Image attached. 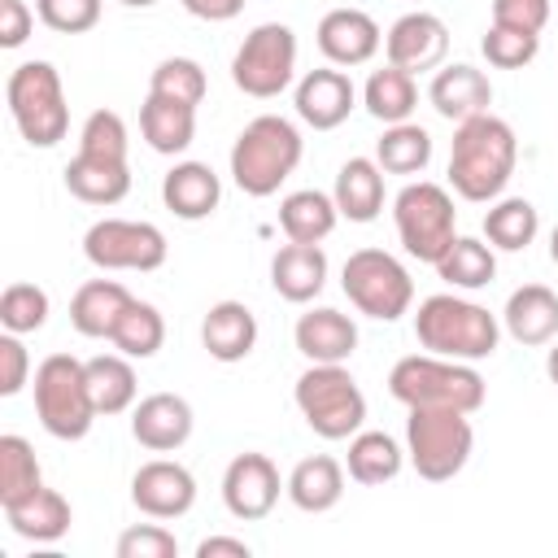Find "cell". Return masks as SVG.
Segmentation results:
<instances>
[{"label":"cell","instance_id":"6da1fadb","mask_svg":"<svg viewBox=\"0 0 558 558\" xmlns=\"http://www.w3.org/2000/svg\"><path fill=\"white\" fill-rule=\"evenodd\" d=\"M519 161V140L510 131L506 118L497 113H480L458 122L453 131V148H449V187L462 201H497L514 174Z\"/></svg>","mask_w":558,"mask_h":558},{"label":"cell","instance_id":"7a4b0ae2","mask_svg":"<svg viewBox=\"0 0 558 558\" xmlns=\"http://www.w3.org/2000/svg\"><path fill=\"white\" fill-rule=\"evenodd\" d=\"M414 336L427 353H440L453 362H480V357L497 353L501 323H497V314H488L484 305H475L466 296L436 292V296L418 301Z\"/></svg>","mask_w":558,"mask_h":558},{"label":"cell","instance_id":"3957f363","mask_svg":"<svg viewBox=\"0 0 558 558\" xmlns=\"http://www.w3.org/2000/svg\"><path fill=\"white\" fill-rule=\"evenodd\" d=\"M305 140L279 113H257L231 144V179L244 196H275L279 183L301 166Z\"/></svg>","mask_w":558,"mask_h":558},{"label":"cell","instance_id":"277c9868","mask_svg":"<svg viewBox=\"0 0 558 558\" xmlns=\"http://www.w3.org/2000/svg\"><path fill=\"white\" fill-rule=\"evenodd\" d=\"M388 392L405 410L445 405V410L475 414L488 397V384L471 362H453V357H440V353H410L388 371Z\"/></svg>","mask_w":558,"mask_h":558},{"label":"cell","instance_id":"5b68a950","mask_svg":"<svg viewBox=\"0 0 558 558\" xmlns=\"http://www.w3.org/2000/svg\"><path fill=\"white\" fill-rule=\"evenodd\" d=\"M4 100L13 113L17 135L31 148H52L65 140L70 131V105H65V87L52 61H22L13 65L9 83H4Z\"/></svg>","mask_w":558,"mask_h":558},{"label":"cell","instance_id":"8992f818","mask_svg":"<svg viewBox=\"0 0 558 558\" xmlns=\"http://www.w3.org/2000/svg\"><path fill=\"white\" fill-rule=\"evenodd\" d=\"M292 401L310 432L323 440H349L366 423V397L344 362H310V371H301L292 388Z\"/></svg>","mask_w":558,"mask_h":558},{"label":"cell","instance_id":"52a82bcc","mask_svg":"<svg viewBox=\"0 0 558 558\" xmlns=\"http://www.w3.org/2000/svg\"><path fill=\"white\" fill-rule=\"evenodd\" d=\"M475 449L471 414L445 410V405H414L405 418V458L427 484L453 480Z\"/></svg>","mask_w":558,"mask_h":558},{"label":"cell","instance_id":"ba28073f","mask_svg":"<svg viewBox=\"0 0 558 558\" xmlns=\"http://www.w3.org/2000/svg\"><path fill=\"white\" fill-rule=\"evenodd\" d=\"M35 414L48 436L83 440L92 432V423L100 418L92 388H87V362H78L70 353H48L35 366Z\"/></svg>","mask_w":558,"mask_h":558},{"label":"cell","instance_id":"9c48e42d","mask_svg":"<svg viewBox=\"0 0 558 558\" xmlns=\"http://www.w3.org/2000/svg\"><path fill=\"white\" fill-rule=\"evenodd\" d=\"M453 218H458V209H453L449 187L427 183V179L405 183V187L397 192V201H392V222H397L401 248H405L410 257H418V262H432V266H436V262L445 257V248L458 240V235H453Z\"/></svg>","mask_w":558,"mask_h":558},{"label":"cell","instance_id":"30bf717a","mask_svg":"<svg viewBox=\"0 0 558 558\" xmlns=\"http://www.w3.org/2000/svg\"><path fill=\"white\" fill-rule=\"evenodd\" d=\"M340 288L357 305V314L379 318V323H397L410 310V301H414L410 270L392 253H384V248H357V253H349V262L340 270Z\"/></svg>","mask_w":558,"mask_h":558},{"label":"cell","instance_id":"8fae6325","mask_svg":"<svg viewBox=\"0 0 558 558\" xmlns=\"http://www.w3.org/2000/svg\"><path fill=\"white\" fill-rule=\"evenodd\" d=\"M292 74H296V35L283 22L253 26L231 57V83L253 100L279 96L283 87H292Z\"/></svg>","mask_w":558,"mask_h":558},{"label":"cell","instance_id":"7c38bea8","mask_svg":"<svg viewBox=\"0 0 558 558\" xmlns=\"http://www.w3.org/2000/svg\"><path fill=\"white\" fill-rule=\"evenodd\" d=\"M166 235L153 222L135 218H100L83 235V257L96 270H157L166 266Z\"/></svg>","mask_w":558,"mask_h":558},{"label":"cell","instance_id":"4fadbf2b","mask_svg":"<svg viewBox=\"0 0 558 558\" xmlns=\"http://www.w3.org/2000/svg\"><path fill=\"white\" fill-rule=\"evenodd\" d=\"M384 57H388V65H397L405 74L440 70L449 57V26L427 9L401 13L384 35Z\"/></svg>","mask_w":558,"mask_h":558},{"label":"cell","instance_id":"5bb4252c","mask_svg":"<svg viewBox=\"0 0 558 558\" xmlns=\"http://www.w3.org/2000/svg\"><path fill=\"white\" fill-rule=\"evenodd\" d=\"M283 484H279V466L266 458V453H235L222 471V506L244 519V523H257L275 510Z\"/></svg>","mask_w":558,"mask_h":558},{"label":"cell","instance_id":"9a60e30c","mask_svg":"<svg viewBox=\"0 0 558 558\" xmlns=\"http://www.w3.org/2000/svg\"><path fill=\"white\" fill-rule=\"evenodd\" d=\"M131 501L148 519H183L196 506V480L183 462L153 458L131 480Z\"/></svg>","mask_w":558,"mask_h":558},{"label":"cell","instance_id":"2e32d148","mask_svg":"<svg viewBox=\"0 0 558 558\" xmlns=\"http://www.w3.org/2000/svg\"><path fill=\"white\" fill-rule=\"evenodd\" d=\"M314 35H318V52L331 65H340V70L366 65L379 52V44H384L379 22L371 13H362V9H331V13H323Z\"/></svg>","mask_w":558,"mask_h":558},{"label":"cell","instance_id":"e0dca14e","mask_svg":"<svg viewBox=\"0 0 558 558\" xmlns=\"http://www.w3.org/2000/svg\"><path fill=\"white\" fill-rule=\"evenodd\" d=\"M357 105V87L340 65H323L310 70L296 83V118L314 131H336Z\"/></svg>","mask_w":558,"mask_h":558},{"label":"cell","instance_id":"ac0fdd59","mask_svg":"<svg viewBox=\"0 0 558 558\" xmlns=\"http://www.w3.org/2000/svg\"><path fill=\"white\" fill-rule=\"evenodd\" d=\"M196 418L192 405L179 392H148L140 405H131V436L153 453H174L187 445Z\"/></svg>","mask_w":558,"mask_h":558},{"label":"cell","instance_id":"d6986e66","mask_svg":"<svg viewBox=\"0 0 558 558\" xmlns=\"http://www.w3.org/2000/svg\"><path fill=\"white\" fill-rule=\"evenodd\" d=\"M427 100H432V109L445 118V122H466V118H480V113H488V105H493V83H488V74L484 70H475V65H466V61H453V65H440L436 70V78H432V87H427Z\"/></svg>","mask_w":558,"mask_h":558},{"label":"cell","instance_id":"ffe728a7","mask_svg":"<svg viewBox=\"0 0 558 558\" xmlns=\"http://www.w3.org/2000/svg\"><path fill=\"white\" fill-rule=\"evenodd\" d=\"M292 340H296L301 357H310V362H349L357 349V323L331 305H318L296 318Z\"/></svg>","mask_w":558,"mask_h":558},{"label":"cell","instance_id":"44dd1931","mask_svg":"<svg viewBox=\"0 0 558 558\" xmlns=\"http://www.w3.org/2000/svg\"><path fill=\"white\" fill-rule=\"evenodd\" d=\"M161 201H166V209H170L174 218L201 222V218H209V214L218 209L222 183H218V174H214L205 161H179V166H170L166 179H161Z\"/></svg>","mask_w":558,"mask_h":558},{"label":"cell","instance_id":"7402d4cb","mask_svg":"<svg viewBox=\"0 0 558 558\" xmlns=\"http://www.w3.org/2000/svg\"><path fill=\"white\" fill-rule=\"evenodd\" d=\"M270 283L292 305L314 301L327 288V253H323V244H296V240H288L270 257Z\"/></svg>","mask_w":558,"mask_h":558},{"label":"cell","instance_id":"603a6c76","mask_svg":"<svg viewBox=\"0 0 558 558\" xmlns=\"http://www.w3.org/2000/svg\"><path fill=\"white\" fill-rule=\"evenodd\" d=\"M201 344L214 362H244L257 344V318L244 301H214L201 323Z\"/></svg>","mask_w":558,"mask_h":558},{"label":"cell","instance_id":"cb8c5ba5","mask_svg":"<svg viewBox=\"0 0 558 558\" xmlns=\"http://www.w3.org/2000/svg\"><path fill=\"white\" fill-rule=\"evenodd\" d=\"M288 501L305 514H327L331 506H340L344 497V466L331 453H310L292 466L288 484H283Z\"/></svg>","mask_w":558,"mask_h":558},{"label":"cell","instance_id":"d4e9b609","mask_svg":"<svg viewBox=\"0 0 558 558\" xmlns=\"http://www.w3.org/2000/svg\"><path fill=\"white\" fill-rule=\"evenodd\" d=\"M501 323L519 344H549L558 336V292L545 283L514 288L501 310Z\"/></svg>","mask_w":558,"mask_h":558},{"label":"cell","instance_id":"484cf974","mask_svg":"<svg viewBox=\"0 0 558 558\" xmlns=\"http://www.w3.org/2000/svg\"><path fill=\"white\" fill-rule=\"evenodd\" d=\"M140 135L161 157L187 153L192 140H196V105H179V100H166V96L148 92L144 105H140Z\"/></svg>","mask_w":558,"mask_h":558},{"label":"cell","instance_id":"4316f807","mask_svg":"<svg viewBox=\"0 0 558 558\" xmlns=\"http://www.w3.org/2000/svg\"><path fill=\"white\" fill-rule=\"evenodd\" d=\"M131 301H135V296H131L118 279H87V283L70 296V323H74L78 336L109 340Z\"/></svg>","mask_w":558,"mask_h":558},{"label":"cell","instance_id":"83f0119b","mask_svg":"<svg viewBox=\"0 0 558 558\" xmlns=\"http://www.w3.org/2000/svg\"><path fill=\"white\" fill-rule=\"evenodd\" d=\"M336 209L340 218L349 222H375L379 209H384V170L375 157H349L340 170H336Z\"/></svg>","mask_w":558,"mask_h":558},{"label":"cell","instance_id":"f1b7e54d","mask_svg":"<svg viewBox=\"0 0 558 558\" xmlns=\"http://www.w3.org/2000/svg\"><path fill=\"white\" fill-rule=\"evenodd\" d=\"M4 519H9V532L22 536V541H35V545H52L70 532L74 523V510L70 501L57 493V488H39L31 493L26 501L17 506H4Z\"/></svg>","mask_w":558,"mask_h":558},{"label":"cell","instance_id":"f546056e","mask_svg":"<svg viewBox=\"0 0 558 558\" xmlns=\"http://www.w3.org/2000/svg\"><path fill=\"white\" fill-rule=\"evenodd\" d=\"M336 222H340L336 196H327L318 187H301V192H288L279 201V227L296 244H323L336 231Z\"/></svg>","mask_w":558,"mask_h":558},{"label":"cell","instance_id":"4dcf8cb0","mask_svg":"<svg viewBox=\"0 0 558 558\" xmlns=\"http://www.w3.org/2000/svg\"><path fill=\"white\" fill-rule=\"evenodd\" d=\"M65 187L83 205H118L131 192V166L126 161H100V157L74 153L65 161Z\"/></svg>","mask_w":558,"mask_h":558},{"label":"cell","instance_id":"1f68e13d","mask_svg":"<svg viewBox=\"0 0 558 558\" xmlns=\"http://www.w3.org/2000/svg\"><path fill=\"white\" fill-rule=\"evenodd\" d=\"M344 466H349V480L375 488V484H388V480L401 475L405 449H401L388 432H357V436H349V458H344Z\"/></svg>","mask_w":558,"mask_h":558},{"label":"cell","instance_id":"d6a6232c","mask_svg":"<svg viewBox=\"0 0 558 558\" xmlns=\"http://www.w3.org/2000/svg\"><path fill=\"white\" fill-rule=\"evenodd\" d=\"M362 105L375 122L392 126V122H410L414 105H418V87H414V74L397 70V65H384V70H371L366 87H362Z\"/></svg>","mask_w":558,"mask_h":558},{"label":"cell","instance_id":"836d02e7","mask_svg":"<svg viewBox=\"0 0 558 558\" xmlns=\"http://www.w3.org/2000/svg\"><path fill=\"white\" fill-rule=\"evenodd\" d=\"M87 388H92V401H96V414H122L135 405V392H140V379H135V366L126 353H100L87 362Z\"/></svg>","mask_w":558,"mask_h":558},{"label":"cell","instance_id":"e575fe53","mask_svg":"<svg viewBox=\"0 0 558 558\" xmlns=\"http://www.w3.org/2000/svg\"><path fill=\"white\" fill-rule=\"evenodd\" d=\"M375 161L384 174H423L432 161V135L418 122H392L375 140Z\"/></svg>","mask_w":558,"mask_h":558},{"label":"cell","instance_id":"d590c367","mask_svg":"<svg viewBox=\"0 0 558 558\" xmlns=\"http://www.w3.org/2000/svg\"><path fill=\"white\" fill-rule=\"evenodd\" d=\"M536 231H541L536 205L523 201V196H501V201H493L488 214H484V235H488V244L501 248V253L527 248V244L536 240Z\"/></svg>","mask_w":558,"mask_h":558},{"label":"cell","instance_id":"8d00e7d4","mask_svg":"<svg viewBox=\"0 0 558 558\" xmlns=\"http://www.w3.org/2000/svg\"><path fill=\"white\" fill-rule=\"evenodd\" d=\"M436 275L462 292H475V288H488L493 275H497V257H493V244L475 240V235H458L445 257L436 262Z\"/></svg>","mask_w":558,"mask_h":558},{"label":"cell","instance_id":"74e56055","mask_svg":"<svg viewBox=\"0 0 558 558\" xmlns=\"http://www.w3.org/2000/svg\"><path fill=\"white\" fill-rule=\"evenodd\" d=\"M39 488H44V475H39L31 440L17 432L0 436V506H17Z\"/></svg>","mask_w":558,"mask_h":558},{"label":"cell","instance_id":"f35d334b","mask_svg":"<svg viewBox=\"0 0 558 558\" xmlns=\"http://www.w3.org/2000/svg\"><path fill=\"white\" fill-rule=\"evenodd\" d=\"M113 349L118 353H126L131 362L140 357H153L161 344H166V318H161V310L157 305H148V301H131L126 305V314L118 318V327H113Z\"/></svg>","mask_w":558,"mask_h":558},{"label":"cell","instance_id":"ab89813d","mask_svg":"<svg viewBox=\"0 0 558 558\" xmlns=\"http://www.w3.org/2000/svg\"><path fill=\"white\" fill-rule=\"evenodd\" d=\"M148 92L166 96V100H179V105H201L205 92H209V78L201 70V61H192V57H166L153 70Z\"/></svg>","mask_w":558,"mask_h":558},{"label":"cell","instance_id":"60d3db41","mask_svg":"<svg viewBox=\"0 0 558 558\" xmlns=\"http://www.w3.org/2000/svg\"><path fill=\"white\" fill-rule=\"evenodd\" d=\"M48 292L39 283H9L0 292V327L13 331V336H26V331H39L48 323Z\"/></svg>","mask_w":558,"mask_h":558},{"label":"cell","instance_id":"b9f144b4","mask_svg":"<svg viewBox=\"0 0 558 558\" xmlns=\"http://www.w3.org/2000/svg\"><path fill=\"white\" fill-rule=\"evenodd\" d=\"M78 153L100 161H126V122L113 109H92L78 131Z\"/></svg>","mask_w":558,"mask_h":558},{"label":"cell","instance_id":"7bdbcfd3","mask_svg":"<svg viewBox=\"0 0 558 558\" xmlns=\"http://www.w3.org/2000/svg\"><path fill=\"white\" fill-rule=\"evenodd\" d=\"M480 52L488 57V65L497 70H523L527 61H536L541 52V35H527V31H514V26H488L484 39H480Z\"/></svg>","mask_w":558,"mask_h":558},{"label":"cell","instance_id":"ee69618b","mask_svg":"<svg viewBox=\"0 0 558 558\" xmlns=\"http://www.w3.org/2000/svg\"><path fill=\"white\" fill-rule=\"evenodd\" d=\"M35 13L57 35H83L100 22V0H35Z\"/></svg>","mask_w":558,"mask_h":558},{"label":"cell","instance_id":"f6af8a7d","mask_svg":"<svg viewBox=\"0 0 558 558\" xmlns=\"http://www.w3.org/2000/svg\"><path fill=\"white\" fill-rule=\"evenodd\" d=\"M179 541L161 523H135L118 536V558H174Z\"/></svg>","mask_w":558,"mask_h":558},{"label":"cell","instance_id":"bcb514c9","mask_svg":"<svg viewBox=\"0 0 558 558\" xmlns=\"http://www.w3.org/2000/svg\"><path fill=\"white\" fill-rule=\"evenodd\" d=\"M26 375H31V353L22 344V336L4 331L0 336V397H17L26 388Z\"/></svg>","mask_w":558,"mask_h":558},{"label":"cell","instance_id":"7dc6e473","mask_svg":"<svg viewBox=\"0 0 558 558\" xmlns=\"http://www.w3.org/2000/svg\"><path fill=\"white\" fill-rule=\"evenodd\" d=\"M493 22L541 35L549 22V0H493Z\"/></svg>","mask_w":558,"mask_h":558},{"label":"cell","instance_id":"c3c4849f","mask_svg":"<svg viewBox=\"0 0 558 558\" xmlns=\"http://www.w3.org/2000/svg\"><path fill=\"white\" fill-rule=\"evenodd\" d=\"M35 31V13L26 0H0V48H22Z\"/></svg>","mask_w":558,"mask_h":558},{"label":"cell","instance_id":"681fc988","mask_svg":"<svg viewBox=\"0 0 558 558\" xmlns=\"http://www.w3.org/2000/svg\"><path fill=\"white\" fill-rule=\"evenodd\" d=\"M248 554H253V545L240 536H205L196 545V558H248Z\"/></svg>","mask_w":558,"mask_h":558},{"label":"cell","instance_id":"f907efd6","mask_svg":"<svg viewBox=\"0 0 558 558\" xmlns=\"http://www.w3.org/2000/svg\"><path fill=\"white\" fill-rule=\"evenodd\" d=\"M183 9L201 22H231L244 9V0H183Z\"/></svg>","mask_w":558,"mask_h":558},{"label":"cell","instance_id":"816d5d0a","mask_svg":"<svg viewBox=\"0 0 558 558\" xmlns=\"http://www.w3.org/2000/svg\"><path fill=\"white\" fill-rule=\"evenodd\" d=\"M545 375H549V384L558 388V336L549 340V353H545Z\"/></svg>","mask_w":558,"mask_h":558},{"label":"cell","instance_id":"f5cc1de1","mask_svg":"<svg viewBox=\"0 0 558 558\" xmlns=\"http://www.w3.org/2000/svg\"><path fill=\"white\" fill-rule=\"evenodd\" d=\"M549 257H554V266H558V227L549 231Z\"/></svg>","mask_w":558,"mask_h":558},{"label":"cell","instance_id":"db71d44e","mask_svg":"<svg viewBox=\"0 0 558 558\" xmlns=\"http://www.w3.org/2000/svg\"><path fill=\"white\" fill-rule=\"evenodd\" d=\"M122 4H126V9H153L157 0H122Z\"/></svg>","mask_w":558,"mask_h":558}]
</instances>
